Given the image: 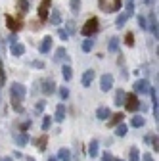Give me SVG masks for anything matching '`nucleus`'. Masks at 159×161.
I'll return each mask as SVG.
<instances>
[{
	"mask_svg": "<svg viewBox=\"0 0 159 161\" xmlns=\"http://www.w3.org/2000/svg\"><path fill=\"white\" fill-rule=\"evenodd\" d=\"M100 29V21H98V17H90L88 21L85 23V27L81 29V35L83 36H94Z\"/></svg>",
	"mask_w": 159,
	"mask_h": 161,
	"instance_id": "nucleus-1",
	"label": "nucleus"
},
{
	"mask_svg": "<svg viewBox=\"0 0 159 161\" xmlns=\"http://www.w3.org/2000/svg\"><path fill=\"white\" fill-rule=\"evenodd\" d=\"M123 104L129 111H136L138 106H140V102H138V96L136 94H125V100H123Z\"/></svg>",
	"mask_w": 159,
	"mask_h": 161,
	"instance_id": "nucleus-2",
	"label": "nucleus"
},
{
	"mask_svg": "<svg viewBox=\"0 0 159 161\" xmlns=\"http://www.w3.org/2000/svg\"><path fill=\"white\" fill-rule=\"evenodd\" d=\"M50 6H52V0H42L41 2V6H38V19H41V21H46L48 19Z\"/></svg>",
	"mask_w": 159,
	"mask_h": 161,
	"instance_id": "nucleus-3",
	"label": "nucleus"
},
{
	"mask_svg": "<svg viewBox=\"0 0 159 161\" xmlns=\"http://www.w3.org/2000/svg\"><path fill=\"white\" fill-rule=\"evenodd\" d=\"M111 86H113V77H111L109 73L102 75V79H100V88H102L104 92H109Z\"/></svg>",
	"mask_w": 159,
	"mask_h": 161,
	"instance_id": "nucleus-4",
	"label": "nucleus"
},
{
	"mask_svg": "<svg viewBox=\"0 0 159 161\" xmlns=\"http://www.w3.org/2000/svg\"><path fill=\"white\" fill-rule=\"evenodd\" d=\"M134 90L140 92V94H148L150 92V83H148L146 79H138L136 83H134Z\"/></svg>",
	"mask_w": 159,
	"mask_h": 161,
	"instance_id": "nucleus-5",
	"label": "nucleus"
},
{
	"mask_svg": "<svg viewBox=\"0 0 159 161\" xmlns=\"http://www.w3.org/2000/svg\"><path fill=\"white\" fill-rule=\"evenodd\" d=\"M6 25H8V29L14 31V33H17L19 29H21V21H19V19H15V17H12V15H6Z\"/></svg>",
	"mask_w": 159,
	"mask_h": 161,
	"instance_id": "nucleus-6",
	"label": "nucleus"
},
{
	"mask_svg": "<svg viewBox=\"0 0 159 161\" xmlns=\"http://www.w3.org/2000/svg\"><path fill=\"white\" fill-rule=\"evenodd\" d=\"M12 96L23 100V98H25V86H23V85H17V83L12 85Z\"/></svg>",
	"mask_w": 159,
	"mask_h": 161,
	"instance_id": "nucleus-7",
	"label": "nucleus"
},
{
	"mask_svg": "<svg viewBox=\"0 0 159 161\" xmlns=\"http://www.w3.org/2000/svg\"><path fill=\"white\" fill-rule=\"evenodd\" d=\"M10 50H12V56H15V58L25 54V46H23V44H19V42H12Z\"/></svg>",
	"mask_w": 159,
	"mask_h": 161,
	"instance_id": "nucleus-8",
	"label": "nucleus"
},
{
	"mask_svg": "<svg viewBox=\"0 0 159 161\" xmlns=\"http://www.w3.org/2000/svg\"><path fill=\"white\" fill-rule=\"evenodd\" d=\"M38 50H41L42 54H48V52L52 50V38H50V36H44V38H42V42H41V48H38Z\"/></svg>",
	"mask_w": 159,
	"mask_h": 161,
	"instance_id": "nucleus-9",
	"label": "nucleus"
},
{
	"mask_svg": "<svg viewBox=\"0 0 159 161\" xmlns=\"http://www.w3.org/2000/svg\"><path fill=\"white\" fill-rule=\"evenodd\" d=\"M94 80V69H88V71H85V75H83V79H81V83H83V86H90V83Z\"/></svg>",
	"mask_w": 159,
	"mask_h": 161,
	"instance_id": "nucleus-10",
	"label": "nucleus"
},
{
	"mask_svg": "<svg viewBox=\"0 0 159 161\" xmlns=\"http://www.w3.org/2000/svg\"><path fill=\"white\" fill-rule=\"evenodd\" d=\"M109 115H111L109 108H98V111H96V117L100 119V121H107V119H109Z\"/></svg>",
	"mask_w": 159,
	"mask_h": 161,
	"instance_id": "nucleus-11",
	"label": "nucleus"
},
{
	"mask_svg": "<svg viewBox=\"0 0 159 161\" xmlns=\"http://www.w3.org/2000/svg\"><path fill=\"white\" fill-rule=\"evenodd\" d=\"M54 119L58 121V123H62V121L65 119V108H63V104H59V106L56 108V115H54Z\"/></svg>",
	"mask_w": 159,
	"mask_h": 161,
	"instance_id": "nucleus-12",
	"label": "nucleus"
},
{
	"mask_svg": "<svg viewBox=\"0 0 159 161\" xmlns=\"http://www.w3.org/2000/svg\"><path fill=\"white\" fill-rule=\"evenodd\" d=\"M119 42H121V40H119V36H111L109 42H107V50H109V52H117V50H119Z\"/></svg>",
	"mask_w": 159,
	"mask_h": 161,
	"instance_id": "nucleus-13",
	"label": "nucleus"
},
{
	"mask_svg": "<svg viewBox=\"0 0 159 161\" xmlns=\"http://www.w3.org/2000/svg\"><path fill=\"white\" fill-rule=\"evenodd\" d=\"M15 142H17V146H25V144L29 142V134H27V132H19V134H15Z\"/></svg>",
	"mask_w": 159,
	"mask_h": 161,
	"instance_id": "nucleus-14",
	"label": "nucleus"
},
{
	"mask_svg": "<svg viewBox=\"0 0 159 161\" xmlns=\"http://www.w3.org/2000/svg\"><path fill=\"white\" fill-rule=\"evenodd\" d=\"M54 90H56V85H54V80H44V86H42V92L44 94H54Z\"/></svg>",
	"mask_w": 159,
	"mask_h": 161,
	"instance_id": "nucleus-15",
	"label": "nucleus"
},
{
	"mask_svg": "<svg viewBox=\"0 0 159 161\" xmlns=\"http://www.w3.org/2000/svg\"><path fill=\"white\" fill-rule=\"evenodd\" d=\"M58 159L59 161H71V152L67 148H62V150H59V153H58Z\"/></svg>",
	"mask_w": 159,
	"mask_h": 161,
	"instance_id": "nucleus-16",
	"label": "nucleus"
},
{
	"mask_svg": "<svg viewBox=\"0 0 159 161\" xmlns=\"http://www.w3.org/2000/svg\"><path fill=\"white\" fill-rule=\"evenodd\" d=\"M98 148H100V146H98V140H92L90 146H88V155H90V157H96V155H98V152H100Z\"/></svg>",
	"mask_w": 159,
	"mask_h": 161,
	"instance_id": "nucleus-17",
	"label": "nucleus"
},
{
	"mask_svg": "<svg viewBox=\"0 0 159 161\" xmlns=\"http://www.w3.org/2000/svg\"><path fill=\"white\" fill-rule=\"evenodd\" d=\"M111 119H109V127H115V125H119V123H121V121H123V113H115V115H109Z\"/></svg>",
	"mask_w": 159,
	"mask_h": 161,
	"instance_id": "nucleus-18",
	"label": "nucleus"
},
{
	"mask_svg": "<svg viewBox=\"0 0 159 161\" xmlns=\"http://www.w3.org/2000/svg\"><path fill=\"white\" fill-rule=\"evenodd\" d=\"M127 21H129V15L123 12V14H119V15H117V21H115V25H117V27H125V23H127Z\"/></svg>",
	"mask_w": 159,
	"mask_h": 161,
	"instance_id": "nucleus-19",
	"label": "nucleus"
},
{
	"mask_svg": "<svg viewBox=\"0 0 159 161\" xmlns=\"http://www.w3.org/2000/svg\"><path fill=\"white\" fill-rule=\"evenodd\" d=\"M150 27H151V33H153V36H155V40H157V19H155L153 14L150 15Z\"/></svg>",
	"mask_w": 159,
	"mask_h": 161,
	"instance_id": "nucleus-20",
	"label": "nucleus"
},
{
	"mask_svg": "<svg viewBox=\"0 0 159 161\" xmlns=\"http://www.w3.org/2000/svg\"><path fill=\"white\" fill-rule=\"evenodd\" d=\"M115 127H117V132H115L117 136H125V134L129 132V127H127L125 123H119V125H115Z\"/></svg>",
	"mask_w": 159,
	"mask_h": 161,
	"instance_id": "nucleus-21",
	"label": "nucleus"
},
{
	"mask_svg": "<svg viewBox=\"0 0 159 161\" xmlns=\"http://www.w3.org/2000/svg\"><path fill=\"white\" fill-rule=\"evenodd\" d=\"M46 142H48V136H46V134H42L41 138L36 140V146H38V150H42V152H44V150H46Z\"/></svg>",
	"mask_w": 159,
	"mask_h": 161,
	"instance_id": "nucleus-22",
	"label": "nucleus"
},
{
	"mask_svg": "<svg viewBox=\"0 0 159 161\" xmlns=\"http://www.w3.org/2000/svg\"><path fill=\"white\" fill-rule=\"evenodd\" d=\"M17 8H19L21 14H25L29 10V0H17Z\"/></svg>",
	"mask_w": 159,
	"mask_h": 161,
	"instance_id": "nucleus-23",
	"label": "nucleus"
},
{
	"mask_svg": "<svg viewBox=\"0 0 159 161\" xmlns=\"http://www.w3.org/2000/svg\"><path fill=\"white\" fill-rule=\"evenodd\" d=\"M92 46H94L92 36H86V40L83 42V50H85V52H90V50H92Z\"/></svg>",
	"mask_w": 159,
	"mask_h": 161,
	"instance_id": "nucleus-24",
	"label": "nucleus"
},
{
	"mask_svg": "<svg viewBox=\"0 0 159 161\" xmlns=\"http://www.w3.org/2000/svg\"><path fill=\"white\" fill-rule=\"evenodd\" d=\"M130 125H132V127H136V129H140V127H144V117H132V121H130Z\"/></svg>",
	"mask_w": 159,
	"mask_h": 161,
	"instance_id": "nucleus-25",
	"label": "nucleus"
},
{
	"mask_svg": "<svg viewBox=\"0 0 159 161\" xmlns=\"http://www.w3.org/2000/svg\"><path fill=\"white\" fill-rule=\"evenodd\" d=\"M62 73H63V79H65V80H71V77H73V69H71L69 65H63Z\"/></svg>",
	"mask_w": 159,
	"mask_h": 161,
	"instance_id": "nucleus-26",
	"label": "nucleus"
},
{
	"mask_svg": "<svg viewBox=\"0 0 159 161\" xmlns=\"http://www.w3.org/2000/svg\"><path fill=\"white\" fill-rule=\"evenodd\" d=\"M69 4H71V12L79 14V10H81V0H69Z\"/></svg>",
	"mask_w": 159,
	"mask_h": 161,
	"instance_id": "nucleus-27",
	"label": "nucleus"
},
{
	"mask_svg": "<svg viewBox=\"0 0 159 161\" xmlns=\"http://www.w3.org/2000/svg\"><path fill=\"white\" fill-rule=\"evenodd\" d=\"M48 19H50V23L59 25V12H58V10H54V14H52V15H48Z\"/></svg>",
	"mask_w": 159,
	"mask_h": 161,
	"instance_id": "nucleus-28",
	"label": "nucleus"
},
{
	"mask_svg": "<svg viewBox=\"0 0 159 161\" xmlns=\"http://www.w3.org/2000/svg\"><path fill=\"white\" fill-rule=\"evenodd\" d=\"M123 100H125V92H123V90H117V96H115V104H117V106H123Z\"/></svg>",
	"mask_w": 159,
	"mask_h": 161,
	"instance_id": "nucleus-29",
	"label": "nucleus"
},
{
	"mask_svg": "<svg viewBox=\"0 0 159 161\" xmlns=\"http://www.w3.org/2000/svg\"><path fill=\"white\" fill-rule=\"evenodd\" d=\"M19 102H21L19 98H14V96H12V106H14V109H15V111H23V108H21V104H19Z\"/></svg>",
	"mask_w": 159,
	"mask_h": 161,
	"instance_id": "nucleus-30",
	"label": "nucleus"
},
{
	"mask_svg": "<svg viewBox=\"0 0 159 161\" xmlns=\"http://www.w3.org/2000/svg\"><path fill=\"white\" fill-rule=\"evenodd\" d=\"M129 17L134 14V0H127V12H125Z\"/></svg>",
	"mask_w": 159,
	"mask_h": 161,
	"instance_id": "nucleus-31",
	"label": "nucleus"
},
{
	"mask_svg": "<svg viewBox=\"0 0 159 161\" xmlns=\"http://www.w3.org/2000/svg\"><path fill=\"white\" fill-rule=\"evenodd\" d=\"M50 125H52V117H50V115H46V117H44V121H42V130L46 132V130L50 129Z\"/></svg>",
	"mask_w": 159,
	"mask_h": 161,
	"instance_id": "nucleus-32",
	"label": "nucleus"
},
{
	"mask_svg": "<svg viewBox=\"0 0 159 161\" xmlns=\"http://www.w3.org/2000/svg\"><path fill=\"white\" fill-rule=\"evenodd\" d=\"M130 161H140V153H138V150H136V148H132V150H130Z\"/></svg>",
	"mask_w": 159,
	"mask_h": 161,
	"instance_id": "nucleus-33",
	"label": "nucleus"
},
{
	"mask_svg": "<svg viewBox=\"0 0 159 161\" xmlns=\"http://www.w3.org/2000/svg\"><path fill=\"white\" fill-rule=\"evenodd\" d=\"M125 42H127L129 46L134 44V35H132V33H127V35H125Z\"/></svg>",
	"mask_w": 159,
	"mask_h": 161,
	"instance_id": "nucleus-34",
	"label": "nucleus"
},
{
	"mask_svg": "<svg viewBox=\"0 0 159 161\" xmlns=\"http://www.w3.org/2000/svg\"><path fill=\"white\" fill-rule=\"evenodd\" d=\"M117 10H121V0H113V6L109 8V12H117Z\"/></svg>",
	"mask_w": 159,
	"mask_h": 161,
	"instance_id": "nucleus-35",
	"label": "nucleus"
},
{
	"mask_svg": "<svg viewBox=\"0 0 159 161\" xmlns=\"http://www.w3.org/2000/svg\"><path fill=\"white\" fill-rule=\"evenodd\" d=\"M65 56V48H58L56 50V59H62Z\"/></svg>",
	"mask_w": 159,
	"mask_h": 161,
	"instance_id": "nucleus-36",
	"label": "nucleus"
},
{
	"mask_svg": "<svg viewBox=\"0 0 159 161\" xmlns=\"http://www.w3.org/2000/svg\"><path fill=\"white\" fill-rule=\"evenodd\" d=\"M58 35H59V38H62V40H67V38H69V33H67V31H63V29H59V31H58Z\"/></svg>",
	"mask_w": 159,
	"mask_h": 161,
	"instance_id": "nucleus-37",
	"label": "nucleus"
},
{
	"mask_svg": "<svg viewBox=\"0 0 159 161\" xmlns=\"http://www.w3.org/2000/svg\"><path fill=\"white\" fill-rule=\"evenodd\" d=\"M59 96H62V100H65V98L69 96V90H67L65 86H62V88H59Z\"/></svg>",
	"mask_w": 159,
	"mask_h": 161,
	"instance_id": "nucleus-38",
	"label": "nucleus"
},
{
	"mask_svg": "<svg viewBox=\"0 0 159 161\" xmlns=\"http://www.w3.org/2000/svg\"><path fill=\"white\" fill-rule=\"evenodd\" d=\"M138 25H140L142 29H146V27H148V23H146V19H144L142 15H140V17H138Z\"/></svg>",
	"mask_w": 159,
	"mask_h": 161,
	"instance_id": "nucleus-39",
	"label": "nucleus"
},
{
	"mask_svg": "<svg viewBox=\"0 0 159 161\" xmlns=\"http://www.w3.org/2000/svg\"><path fill=\"white\" fill-rule=\"evenodd\" d=\"M102 161H113V155H111L109 152H106V153L102 155Z\"/></svg>",
	"mask_w": 159,
	"mask_h": 161,
	"instance_id": "nucleus-40",
	"label": "nucleus"
},
{
	"mask_svg": "<svg viewBox=\"0 0 159 161\" xmlns=\"http://www.w3.org/2000/svg\"><path fill=\"white\" fill-rule=\"evenodd\" d=\"M42 109H44V102H38V104H36V111H38V113H41Z\"/></svg>",
	"mask_w": 159,
	"mask_h": 161,
	"instance_id": "nucleus-41",
	"label": "nucleus"
},
{
	"mask_svg": "<svg viewBox=\"0 0 159 161\" xmlns=\"http://www.w3.org/2000/svg\"><path fill=\"white\" fill-rule=\"evenodd\" d=\"M142 161H153V159H151V155H150V153H146V155L142 157Z\"/></svg>",
	"mask_w": 159,
	"mask_h": 161,
	"instance_id": "nucleus-42",
	"label": "nucleus"
},
{
	"mask_svg": "<svg viewBox=\"0 0 159 161\" xmlns=\"http://www.w3.org/2000/svg\"><path fill=\"white\" fill-rule=\"evenodd\" d=\"M35 67L41 69V67H44V64H42V62H35Z\"/></svg>",
	"mask_w": 159,
	"mask_h": 161,
	"instance_id": "nucleus-43",
	"label": "nucleus"
},
{
	"mask_svg": "<svg viewBox=\"0 0 159 161\" xmlns=\"http://www.w3.org/2000/svg\"><path fill=\"white\" fill-rule=\"evenodd\" d=\"M100 8H102V10L106 12V0H100Z\"/></svg>",
	"mask_w": 159,
	"mask_h": 161,
	"instance_id": "nucleus-44",
	"label": "nucleus"
},
{
	"mask_svg": "<svg viewBox=\"0 0 159 161\" xmlns=\"http://www.w3.org/2000/svg\"><path fill=\"white\" fill-rule=\"evenodd\" d=\"M0 161H14L12 157H0Z\"/></svg>",
	"mask_w": 159,
	"mask_h": 161,
	"instance_id": "nucleus-45",
	"label": "nucleus"
},
{
	"mask_svg": "<svg viewBox=\"0 0 159 161\" xmlns=\"http://www.w3.org/2000/svg\"><path fill=\"white\" fill-rule=\"evenodd\" d=\"M48 161H58V159H56V157H50V159H48Z\"/></svg>",
	"mask_w": 159,
	"mask_h": 161,
	"instance_id": "nucleus-46",
	"label": "nucleus"
},
{
	"mask_svg": "<svg viewBox=\"0 0 159 161\" xmlns=\"http://www.w3.org/2000/svg\"><path fill=\"white\" fill-rule=\"evenodd\" d=\"M113 161H121V159H113Z\"/></svg>",
	"mask_w": 159,
	"mask_h": 161,
	"instance_id": "nucleus-47",
	"label": "nucleus"
},
{
	"mask_svg": "<svg viewBox=\"0 0 159 161\" xmlns=\"http://www.w3.org/2000/svg\"><path fill=\"white\" fill-rule=\"evenodd\" d=\"M29 161H35V159H29Z\"/></svg>",
	"mask_w": 159,
	"mask_h": 161,
	"instance_id": "nucleus-48",
	"label": "nucleus"
}]
</instances>
